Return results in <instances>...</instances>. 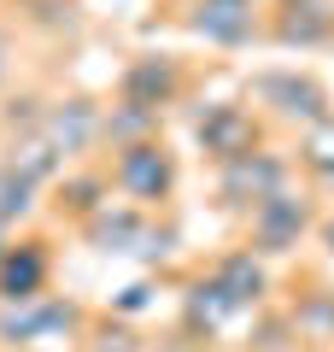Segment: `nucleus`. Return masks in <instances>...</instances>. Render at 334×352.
I'll list each match as a JSON object with an SVG mask.
<instances>
[{
	"label": "nucleus",
	"instance_id": "1",
	"mask_svg": "<svg viewBox=\"0 0 334 352\" xmlns=\"http://www.w3.org/2000/svg\"><path fill=\"white\" fill-rule=\"evenodd\" d=\"M100 170H106L111 194H118L124 206H135V212H164V206L176 200V188H182V153H176L164 135L111 147Z\"/></svg>",
	"mask_w": 334,
	"mask_h": 352
},
{
	"label": "nucleus",
	"instance_id": "2",
	"mask_svg": "<svg viewBox=\"0 0 334 352\" xmlns=\"http://www.w3.org/2000/svg\"><path fill=\"white\" fill-rule=\"evenodd\" d=\"M317 217H322L317 194H311V188H299V182H287L282 194L258 200L247 217H241V223H247V241H241V247H247V252H258L264 264L293 258V252L305 247L311 235H317Z\"/></svg>",
	"mask_w": 334,
	"mask_h": 352
},
{
	"label": "nucleus",
	"instance_id": "3",
	"mask_svg": "<svg viewBox=\"0 0 334 352\" xmlns=\"http://www.w3.org/2000/svg\"><path fill=\"white\" fill-rule=\"evenodd\" d=\"M247 106L264 118V124H287V129H311L334 112V94L317 71H299V65H282V71H264L252 82Z\"/></svg>",
	"mask_w": 334,
	"mask_h": 352
},
{
	"label": "nucleus",
	"instance_id": "4",
	"mask_svg": "<svg viewBox=\"0 0 334 352\" xmlns=\"http://www.w3.org/2000/svg\"><path fill=\"white\" fill-rule=\"evenodd\" d=\"M194 147H199V159L217 170V164H235V159H247V153L270 147V124H264L247 100H211L205 112H194Z\"/></svg>",
	"mask_w": 334,
	"mask_h": 352
},
{
	"label": "nucleus",
	"instance_id": "5",
	"mask_svg": "<svg viewBox=\"0 0 334 352\" xmlns=\"http://www.w3.org/2000/svg\"><path fill=\"white\" fill-rule=\"evenodd\" d=\"M88 311L71 294H36V300L0 305V340L12 352H36L41 340H82Z\"/></svg>",
	"mask_w": 334,
	"mask_h": 352
},
{
	"label": "nucleus",
	"instance_id": "6",
	"mask_svg": "<svg viewBox=\"0 0 334 352\" xmlns=\"http://www.w3.org/2000/svg\"><path fill=\"white\" fill-rule=\"evenodd\" d=\"M153 217L159 212H135V206H124V200H106L82 223V235H88V247L106 252V258H164L176 235L164 223H153Z\"/></svg>",
	"mask_w": 334,
	"mask_h": 352
},
{
	"label": "nucleus",
	"instance_id": "7",
	"mask_svg": "<svg viewBox=\"0 0 334 352\" xmlns=\"http://www.w3.org/2000/svg\"><path fill=\"white\" fill-rule=\"evenodd\" d=\"M100 124H106V100H88V94H65V100L41 106L36 129L30 135L53 153V159L71 170V164H88V153H100Z\"/></svg>",
	"mask_w": 334,
	"mask_h": 352
},
{
	"label": "nucleus",
	"instance_id": "8",
	"mask_svg": "<svg viewBox=\"0 0 334 352\" xmlns=\"http://www.w3.org/2000/svg\"><path fill=\"white\" fill-rule=\"evenodd\" d=\"M188 88H194V71H188L182 53H135V59L118 71L111 82V100H129L141 112H170V106L188 100Z\"/></svg>",
	"mask_w": 334,
	"mask_h": 352
},
{
	"label": "nucleus",
	"instance_id": "9",
	"mask_svg": "<svg viewBox=\"0 0 334 352\" xmlns=\"http://www.w3.org/2000/svg\"><path fill=\"white\" fill-rule=\"evenodd\" d=\"M287 182H299L293 153L258 147V153H247V159H235V164H217V206H223V212H235V217H247L258 200L282 194Z\"/></svg>",
	"mask_w": 334,
	"mask_h": 352
},
{
	"label": "nucleus",
	"instance_id": "10",
	"mask_svg": "<svg viewBox=\"0 0 334 352\" xmlns=\"http://www.w3.org/2000/svg\"><path fill=\"white\" fill-rule=\"evenodd\" d=\"M176 24L194 41L217 53H241L264 41V6H241V0H182L176 6Z\"/></svg>",
	"mask_w": 334,
	"mask_h": 352
},
{
	"label": "nucleus",
	"instance_id": "11",
	"mask_svg": "<svg viewBox=\"0 0 334 352\" xmlns=\"http://www.w3.org/2000/svg\"><path fill=\"white\" fill-rule=\"evenodd\" d=\"M264 41L270 47L317 53L334 41V0H270L264 6Z\"/></svg>",
	"mask_w": 334,
	"mask_h": 352
},
{
	"label": "nucleus",
	"instance_id": "12",
	"mask_svg": "<svg viewBox=\"0 0 334 352\" xmlns=\"http://www.w3.org/2000/svg\"><path fill=\"white\" fill-rule=\"evenodd\" d=\"M53 294V241L47 235H12L0 247V305Z\"/></svg>",
	"mask_w": 334,
	"mask_h": 352
},
{
	"label": "nucleus",
	"instance_id": "13",
	"mask_svg": "<svg viewBox=\"0 0 334 352\" xmlns=\"http://www.w3.org/2000/svg\"><path fill=\"white\" fill-rule=\"evenodd\" d=\"M205 276L223 288V300L235 305L241 317H258L264 305H270V294H276V282H270V264H264L258 252H247V247H229V252H217V258L205 264Z\"/></svg>",
	"mask_w": 334,
	"mask_h": 352
},
{
	"label": "nucleus",
	"instance_id": "14",
	"mask_svg": "<svg viewBox=\"0 0 334 352\" xmlns=\"http://www.w3.org/2000/svg\"><path fill=\"white\" fill-rule=\"evenodd\" d=\"M229 323H241V311L223 300V288L205 270H194V276L182 282V335L194 340V346H205V340H217Z\"/></svg>",
	"mask_w": 334,
	"mask_h": 352
},
{
	"label": "nucleus",
	"instance_id": "15",
	"mask_svg": "<svg viewBox=\"0 0 334 352\" xmlns=\"http://www.w3.org/2000/svg\"><path fill=\"white\" fill-rule=\"evenodd\" d=\"M53 200H59V217H71V223L82 229L88 217L111 200V182H106L100 164H71V170H59V182H53Z\"/></svg>",
	"mask_w": 334,
	"mask_h": 352
},
{
	"label": "nucleus",
	"instance_id": "16",
	"mask_svg": "<svg viewBox=\"0 0 334 352\" xmlns=\"http://www.w3.org/2000/svg\"><path fill=\"white\" fill-rule=\"evenodd\" d=\"M287 329H293L299 340H311V346H329L334 352V288H305L293 294V305H287Z\"/></svg>",
	"mask_w": 334,
	"mask_h": 352
},
{
	"label": "nucleus",
	"instance_id": "17",
	"mask_svg": "<svg viewBox=\"0 0 334 352\" xmlns=\"http://www.w3.org/2000/svg\"><path fill=\"white\" fill-rule=\"evenodd\" d=\"M293 170L305 176L311 188H334V112L322 124H311L299 135V153H293Z\"/></svg>",
	"mask_w": 334,
	"mask_h": 352
},
{
	"label": "nucleus",
	"instance_id": "18",
	"mask_svg": "<svg viewBox=\"0 0 334 352\" xmlns=\"http://www.w3.org/2000/svg\"><path fill=\"white\" fill-rule=\"evenodd\" d=\"M36 182H30V176H18V170H6V164H0V229H12L18 217H30L36 212Z\"/></svg>",
	"mask_w": 334,
	"mask_h": 352
},
{
	"label": "nucleus",
	"instance_id": "19",
	"mask_svg": "<svg viewBox=\"0 0 334 352\" xmlns=\"http://www.w3.org/2000/svg\"><path fill=\"white\" fill-rule=\"evenodd\" d=\"M311 241H322V252H334V212L317 217V235H311Z\"/></svg>",
	"mask_w": 334,
	"mask_h": 352
},
{
	"label": "nucleus",
	"instance_id": "20",
	"mask_svg": "<svg viewBox=\"0 0 334 352\" xmlns=\"http://www.w3.org/2000/svg\"><path fill=\"white\" fill-rule=\"evenodd\" d=\"M6 76H12V36L0 30V88H6Z\"/></svg>",
	"mask_w": 334,
	"mask_h": 352
},
{
	"label": "nucleus",
	"instance_id": "21",
	"mask_svg": "<svg viewBox=\"0 0 334 352\" xmlns=\"http://www.w3.org/2000/svg\"><path fill=\"white\" fill-rule=\"evenodd\" d=\"M241 6H270V0H241Z\"/></svg>",
	"mask_w": 334,
	"mask_h": 352
},
{
	"label": "nucleus",
	"instance_id": "22",
	"mask_svg": "<svg viewBox=\"0 0 334 352\" xmlns=\"http://www.w3.org/2000/svg\"><path fill=\"white\" fill-rule=\"evenodd\" d=\"M170 352H199V346H170Z\"/></svg>",
	"mask_w": 334,
	"mask_h": 352
},
{
	"label": "nucleus",
	"instance_id": "23",
	"mask_svg": "<svg viewBox=\"0 0 334 352\" xmlns=\"http://www.w3.org/2000/svg\"><path fill=\"white\" fill-rule=\"evenodd\" d=\"M0 164H6V153H0Z\"/></svg>",
	"mask_w": 334,
	"mask_h": 352
}]
</instances>
